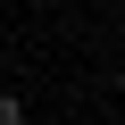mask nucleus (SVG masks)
Returning a JSON list of instances; mask_svg holds the SVG:
<instances>
[{
  "label": "nucleus",
  "mask_w": 125,
  "mask_h": 125,
  "mask_svg": "<svg viewBox=\"0 0 125 125\" xmlns=\"http://www.w3.org/2000/svg\"><path fill=\"white\" fill-rule=\"evenodd\" d=\"M0 125H25V108H17V92L0 83Z\"/></svg>",
  "instance_id": "1"
}]
</instances>
